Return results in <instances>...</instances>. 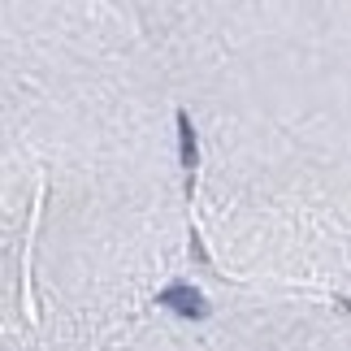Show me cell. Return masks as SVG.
Returning a JSON list of instances; mask_svg holds the SVG:
<instances>
[{
	"label": "cell",
	"instance_id": "1",
	"mask_svg": "<svg viewBox=\"0 0 351 351\" xmlns=\"http://www.w3.org/2000/svg\"><path fill=\"white\" fill-rule=\"evenodd\" d=\"M156 304H165V308H173V313H182V317H191V321H204V317H208L204 295H199L195 287H186V282H173V287H165V291L156 295Z\"/></svg>",
	"mask_w": 351,
	"mask_h": 351
},
{
	"label": "cell",
	"instance_id": "2",
	"mask_svg": "<svg viewBox=\"0 0 351 351\" xmlns=\"http://www.w3.org/2000/svg\"><path fill=\"white\" fill-rule=\"evenodd\" d=\"M178 156H182L186 169L195 165V130H191V117L186 113H178Z\"/></svg>",
	"mask_w": 351,
	"mask_h": 351
}]
</instances>
